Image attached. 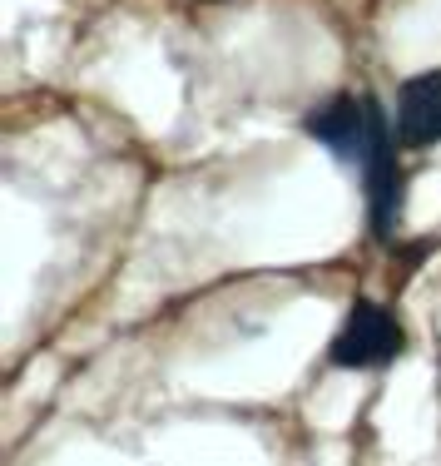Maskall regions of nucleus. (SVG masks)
Segmentation results:
<instances>
[{"instance_id": "f257e3e1", "label": "nucleus", "mask_w": 441, "mask_h": 466, "mask_svg": "<svg viewBox=\"0 0 441 466\" xmlns=\"http://www.w3.org/2000/svg\"><path fill=\"white\" fill-rule=\"evenodd\" d=\"M402 352H406V332L396 323V313L372 303V298H357L347 308L343 328H337L333 348H327V362L347 372H367V368H387Z\"/></svg>"}, {"instance_id": "f03ea898", "label": "nucleus", "mask_w": 441, "mask_h": 466, "mask_svg": "<svg viewBox=\"0 0 441 466\" xmlns=\"http://www.w3.org/2000/svg\"><path fill=\"white\" fill-rule=\"evenodd\" d=\"M303 129L323 144V149H333L343 164L357 169V164L367 159V149L377 144V135L392 125H387V109L372 95H333L327 105H317L313 115L303 119Z\"/></svg>"}, {"instance_id": "7ed1b4c3", "label": "nucleus", "mask_w": 441, "mask_h": 466, "mask_svg": "<svg viewBox=\"0 0 441 466\" xmlns=\"http://www.w3.org/2000/svg\"><path fill=\"white\" fill-rule=\"evenodd\" d=\"M396 144L402 149L441 144V70H422L402 80V90H396Z\"/></svg>"}]
</instances>
